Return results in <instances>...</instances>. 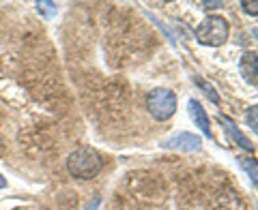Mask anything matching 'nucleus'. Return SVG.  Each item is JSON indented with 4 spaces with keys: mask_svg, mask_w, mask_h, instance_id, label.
Listing matches in <instances>:
<instances>
[{
    "mask_svg": "<svg viewBox=\"0 0 258 210\" xmlns=\"http://www.w3.org/2000/svg\"><path fill=\"white\" fill-rule=\"evenodd\" d=\"M103 167V157L91 146H82L67 157V172L78 180H91Z\"/></svg>",
    "mask_w": 258,
    "mask_h": 210,
    "instance_id": "f257e3e1",
    "label": "nucleus"
},
{
    "mask_svg": "<svg viewBox=\"0 0 258 210\" xmlns=\"http://www.w3.org/2000/svg\"><path fill=\"white\" fill-rule=\"evenodd\" d=\"M228 35H230V26L222 15H207L196 28L198 43L209 45V47L224 45L226 41H228Z\"/></svg>",
    "mask_w": 258,
    "mask_h": 210,
    "instance_id": "f03ea898",
    "label": "nucleus"
},
{
    "mask_svg": "<svg viewBox=\"0 0 258 210\" xmlns=\"http://www.w3.org/2000/svg\"><path fill=\"white\" fill-rule=\"evenodd\" d=\"M147 110L157 123L170 120L176 112V94L170 88H153L147 94Z\"/></svg>",
    "mask_w": 258,
    "mask_h": 210,
    "instance_id": "7ed1b4c3",
    "label": "nucleus"
},
{
    "mask_svg": "<svg viewBox=\"0 0 258 210\" xmlns=\"http://www.w3.org/2000/svg\"><path fill=\"white\" fill-rule=\"evenodd\" d=\"M200 137L194 135L189 131H181V133H174L170 135L168 140H164L161 146L168 148V150H181V152H194V150H200Z\"/></svg>",
    "mask_w": 258,
    "mask_h": 210,
    "instance_id": "20e7f679",
    "label": "nucleus"
},
{
    "mask_svg": "<svg viewBox=\"0 0 258 210\" xmlns=\"http://www.w3.org/2000/svg\"><path fill=\"white\" fill-rule=\"evenodd\" d=\"M217 123H220V125L224 127V131L232 137V142L239 144V146L243 148V150H247V152H254V144L249 142V137H247L245 133H241V129H239L235 123H232V120H230L228 116L220 114V116H217Z\"/></svg>",
    "mask_w": 258,
    "mask_h": 210,
    "instance_id": "39448f33",
    "label": "nucleus"
},
{
    "mask_svg": "<svg viewBox=\"0 0 258 210\" xmlns=\"http://www.w3.org/2000/svg\"><path fill=\"white\" fill-rule=\"evenodd\" d=\"M187 108H189V116H191V120L196 123V127L200 129V131H203V135H205V137H209V140H213L211 123H209V116H207L205 108H203V105H200L196 99H189Z\"/></svg>",
    "mask_w": 258,
    "mask_h": 210,
    "instance_id": "423d86ee",
    "label": "nucleus"
},
{
    "mask_svg": "<svg viewBox=\"0 0 258 210\" xmlns=\"http://www.w3.org/2000/svg\"><path fill=\"white\" fill-rule=\"evenodd\" d=\"M256 52H245L243 56H241V60H239V71H241V75H243V79L247 84H252L256 86Z\"/></svg>",
    "mask_w": 258,
    "mask_h": 210,
    "instance_id": "0eeeda50",
    "label": "nucleus"
},
{
    "mask_svg": "<svg viewBox=\"0 0 258 210\" xmlns=\"http://www.w3.org/2000/svg\"><path fill=\"white\" fill-rule=\"evenodd\" d=\"M196 84H198L200 88H203V90H205V94H207L209 99H211L215 105H220V94H217V90H215V88H213L211 84H209V82H205V79H198V77H196Z\"/></svg>",
    "mask_w": 258,
    "mask_h": 210,
    "instance_id": "6e6552de",
    "label": "nucleus"
},
{
    "mask_svg": "<svg viewBox=\"0 0 258 210\" xmlns=\"http://www.w3.org/2000/svg\"><path fill=\"white\" fill-rule=\"evenodd\" d=\"M239 165L245 169V174L249 176L252 184H256V161L254 159H239Z\"/></svg>",
    "mask_w": 258,
    "mask_h": 210,
    "instance_id": "1a4fd4ad",
    "label": "nucleus"
},
{
    "mask_svg": "<svg viewBox=\"0 0 258 210\" xmlns=\"http://www.w3.org/2000/svg\"><path fill=\"white\" fill-rule=\"evenodd\" d=\"M39 7V13L45 15V18H52V15L56 13V5L54 3H37Z\"/></svg>",
    "mask_w": 258,
    "mask_h": 210,
    "instance_id": "9d476101",
    "label": "nucleus"
},
{
    "mask_svg": "<svg viewBox=\"0 0 258 210\" xmlns=\"http://www.w3.org/2000/svg\"><path fill=\"white\" fill-rule=\"evenodd\" d=\"M241 5H243V9H245V13H249V15H256L258 13V9H256V3H254V0H252V3H247V0H243V3H241Z\"/></svg>",
    "mask_w": 258,
    "mask_h": 210,
    "instance_id": "9b49d317",
    "label": "nucleus"
},
{
    "mask_svg": "<svg viewBox=\"0 0 258 210\" xmlns=\"http://www.w3.org/2000/svg\"><path fill=\"white\" fill-rule=\"evenodd\" d=\"M247 123L252 125V129L256 131V105H252V114H247Z\"/></svg>",
    "mask_w": 258,
    "mask_h": 210,
    "instance_id": "f8f14e48",
    "label": "nucleus"
},
{
    "mask_svg": "<svg viewBox=\"0 0 258 210\" xmlns=\"http://www.w3.org/2000/svg\"><path fill=\"white\" fill-rule=\"evenodd\" d=\"M99 201H101L99 197H93V199L86 204V208H84V210H97V206H99Z\"/></svg>",
    "mask_w": 258,
    "mask_h": 210,
    "instance_id": "ddd939ff",
    "label": "nucleus"
},
{
    "mask_svg": "<svg viewBox=\"0 0 258 210\" xmlns=\"http://www.w3.org/2000/svg\"><path fill=\"white\" fill-rule=\"evenodd\" d=\"M205 5V9H220L222 3H203Z\"/></svg>",
    "mask_w": 258,
    "mask_h": 210,
    "instance_id": "4468645a",
    "label": "nucleus"
},
{
    "mask_svg": "<svg viewBox=\"0 0 258 210\" xmlns=\"http://www.w3.org/2000/svg\"><path fill=\"white\" fill-rule=\"evenodd\" d=\"M5 187H7V182L3 180V176H0V189H5Z\"/></svg>",
    "mask_w": 258,
    "mask_h": 210,
    "instance_id": "2eb2a0df",
    "label": "nucleus"
}]
</instances>
